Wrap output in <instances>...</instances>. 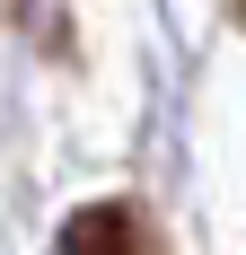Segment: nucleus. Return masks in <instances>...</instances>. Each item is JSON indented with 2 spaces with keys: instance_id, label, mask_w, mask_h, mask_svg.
<instances>
[{
  "instance_id": "1",
  "label": "nucleus",
  "mask_w": 246,
  "mask_h": 255,
  "mask_svg": "<svg viewBox=\"0 0 246 255\" xmlns=\"http://www.w3.org/2000/svg\"><path fill=\"white\" fill-rule=\"evenodd\" d=\"M62 255H132V211H115V203H88L62 229Z\"/></svg>"
}]
</instances>
